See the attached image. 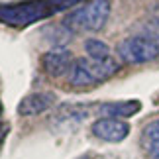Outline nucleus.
<instances>
[{
    "mask_svg": "<svg viewBox=\"0 0 159 159\" xmlns=\"http://www.w3.org/2000/svg\"><path fill=\"white\" fill-rule=\"evenodd\" d=\"M81 0H26L18 4H0V22L12 28H24L73 8Z\"/></svg>",
    "mask_w": 159,
    "mask_h": 159,
    "instance_id": "f257e3e1",
    "label": "nucleus"
},
{
    "mask_svg": "<svg viewBox=\"0 0 159 159\" xmlns=\"http://www.w3.org/2000/svg\"><path fill=\"white\" fill-rule=\"evenodd\" d=\"M110 0H89L65 16L63 26L71 32H96L108 22Z\"/></svg>",
    "mask_w": 159,
    "mask_h": 159,
    "instance_id": "f03ea898",
    "label": "nucleus"
},
{
    "mask_svg": "<svg viewBox=\"0 0 159 159\" xmlns=\"http://www.w3.org/2000/svg\"><path fill=\"white\" fill-rule=\"evenodd\" d=\"M116 55L120 61L128 65L149 63L159 57V43L155 39L145 38V35H134V38L122 39L116 45Z\"/></svg>",
    "mask_w": 159,
    "mask_h": 159,
    "instance_id": "7ed1b4c3",
    "label": "nucleus"
},
{
    "mask_svg": "<svg viewBox=\"0 0 159 159\" xmlns=\"http://www.w3.org/2000/svg\"><path fill=\"white\" fill-rule=\"evenodd\" d=\"M90 130H93V134L96 138L110 142V143H116V142H122V139L128 138L130 124L124 120H118V118H100L93 124Z\"/></svg>",
    "mask_w": 159,
    "mask_h": 159,
    "instance_id": "20e7f679",
    "label": "nucleus"
},
{
    "mask_svg": "<svg viewBox=\"0 0 159 159\" xmlns=\"http://www.w3.org/2000/svg\"><path fill=\"white\" fill-rule=\"evenodd\" d=\"M73 61L75 59L71 57V53L67 49H63V47H51L43 55V59H41V67H43V71L49 77H63L65 73L71 71Z\"/></svg>",
    "mask_w": 159,
    "mask_h": 159,
    "instance_id": "39448f33",
    "label": "nucleus"
},
{
    "mask_svg": "<svg viewBox=\"0 0 159 159\" xmlns=\"http://www.w3.org/2000/svg\"><path fill=\"white\" fill-rule=\"evenodd\" d=\"M55 102V96L51 93H32L18 104V114L22 116H35L45 112Z\"/></svg>",
    "mask_w": 159,
    "mask_h": 159,
    "instance_id": "423d86ee",
    "label": "nucleus"
},
{
    "mask_svg": "<svg viewBox=\"0 0 159 159\" xmlns=\"http://www.w3.org/2000/svg\"><path fill=\"white\" fill-rule=\"evenodd\" d=\"M139 104L138 100H126V102H108V104H102L100 106V114L104 118H130L136 112H139Z\"/></svg>",
    "mask_w": 159,
    "mask_h": 159,
    "instance_id": "0eeeda50",
    "label": "nucleus"
},
{
    "mask_svg": "<svg viewBox=\"0 0 159 159\" xmlns=\"http://www.w3.org/2000/svg\"><path fill=\"white\" fill-rule=\"evenodd\" d=\"M69 84L71 87H93L94 84L87 57H77L73 61L71 71H69Z\"/></svg>",
    "mask_w": 159,
    "mask_h": 159,
    "instance_id": "6e6552de",
    "label": "nucleus"
},
{
    "mask_svg": "<svg viewBox=\"0 0 159 159\" xmlns=\"http://www.w3.org/2000/svg\"><path fill=\"white\" fill-rule=\"evenodd\" d=\"M142 148L149 159H159V120L149 122L142 132Z\"/></svg>",
    "mask_w": 159,
    "mask_h": 159,
    "instance_id": "1a4fd4ad",
    "label": "nucleus"
},
{
    "mask_svg": "<svg viewBox=\"0 0 159 159\" xmlns=\"http://www.w3.org/2000/svg\"><path fill=\"white\" fill-rule=\"evenodd\" d=\"M84 51H87L89 59H93V61H108V59H112L110 57V47L102 39H94V38L87 39L84 41Z\"/></svg>",
    "mask_w": 159,
    "mask_h": 159,
    "instance_id": "9d476101",
    "label": "nucleus"
},
{
    "mask_svg": "<svg viewBox=\"0 0 159 159\" xmlns=\"http://www.w3.org/2000/svg\"><path fill=\"white\" fill-rule=\"evenodd\" d=\"M98 159H136L132 155H126V153H110V155H102Z\"/></svg>",
    "mask_w": 159,
    "mask_h": 159,
    "instance_id": "9b49d317",
    "label": "nucleus"
},
{
    "mask_svg": "<svg viewBox=\"0 0 159 159\" xmlns=\"http://www.w3.org/2000/svg\"><path fill=\"white\" fill-rule=\"evenodd\" d=\"M6 132H8V126H6L4 122H0V142H2V138L6 136Z\"/></svg>",
    "mask_w": 159,
    "mask_h": 159,
    "instance_id": "f8f14e48",
    "label": "nucleus"
},
{
    "mask_svg": "<svg viewBox=\"0 0 159 159\" xmlns=\"http://www.w3.org/2000/svg\"><path fill=\"white\" fill-rule=\"evenodd\" d=\"M77 159H89V157H87V155H83V157H77Z\"/></svg>",
    "mask_w": 159,
    "mask_h": 159,
    "instance_id": "ddd939ff",
    "label": "nucleus"
}]
</instances>
